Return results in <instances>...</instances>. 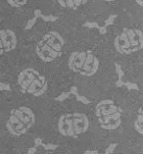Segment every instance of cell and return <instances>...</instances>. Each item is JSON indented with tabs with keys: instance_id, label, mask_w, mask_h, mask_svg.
Segmentation results:
<instances>
[{
	"instance_id": "obj_29",
	"label": "cell",
	"mask_w": 143,
	"mask_h": 154,
	"mask_svg": "<svg viewBox=\"0 0 143 154\" xmlns=\"http://www.w3.org/2000/svg\"><path fill=\"white\" fill-rule=\"evenodd\" d=\"M75 97H76L77 101L81 102V103H83V104H89V103H90V101H89V100L87 99L86 97H83V95H79V94H76Z\"/></svg>"
},
{
	"instance_id": "obj_30",
	"label": "cell",
	"mask_w": 143,
	"mask_h": 154,
	"mask_svg": "<svg viewBox=\"0 0 143 154\" xmlns=\"http://www.w3.org/2000/svg\"><path fill=\"white\" fill-rule=\"evenodd\" d=\"M0 90H4V91H10V86L6 83H0Z\"/></svg>"
},
{
	"instance_id": "obj_10",
	"label": "cell",
	"mask_w": 143,
	"mask_h": 154,
	"mask_svg": "<svg viewBox=\"0 0 143 154\" xmlns=\"http://www.w3.org/2000/svg\"><path fill=\"white\" fill-rule=\"evenodd\" d=\"M72 125L74 130L75 136L82 133H85L89 129V120L86 114L83 113H73L72 114Z\"/></svg>"
},
{
	"instance_id": "obj_11",
	"label": "cell",
	"mask_w": 143,
	"mask_h": 154,
	"mask_svg": "<svg viewBox=\"0 0 143 154\" xmlns=\"http://www.w3.org/2000/svg\"><path fill=\"white\" fill-rule=\"evenodd\" d=\"M114 45L116 51L121 55H130V54H132L131 43H130V40L127 38V35L124 29L115 38Z\"/></svg>"
},
{
	"instance_id": "obj_14",
	"label": "cell",
	"mask_w": 143,
	"mask_h": 154,
	"mask_svg": "<svg viewBox=\"0 0 143 154\" xmlns=\"http://www.w3.org/2000/svg\"><path fill=\"white\" fill-rule=\"evenodd\" d=\"M58 4L64 8L76 10L79 6L84 5L88 2V0H58Z\"/></svg>"
},
{
	"instance_id": "obj_1",
	"label": "cell",
	"mask_w": 143,
	"mask_h": 154,
	"mask_svg": "<svg viewBox=\"0 0 143 154\" xmlns=\"http://www.w3.org/2000/svg\"><path fill=\"white\" fill-rule=\"evenodd\" d=\"M99 68V60L97 57L92 53V51H87L85 62L83 64L79 75H85V77H92L97 72Z\"/></svg>"
},
{
	"instance_id": "obj_23",
	"label": "cell",
	"mask_w": 143,
	"mask_h": 154,
	"mask_svg": "<svg viewBox=\"0 0 143 154\" xmlns=\"http://www.w3.org/2000/svg\"><path fill=\"white\" fill-rule=\"evenodd\" d=\"M42 146L46 151H53L58 147V145H53V144H42Z\"/></svg>"
},
{
	"instance_id": "obj_27",
	"label": "cell",
	"mask_w": 143,
	"mask_h": 154,
	"mask_svg": "<svg viewBox=\"0 0 143 154\" xmlns=\"http://www.w3.org/2000/svg\"><path fill=\"white\" fill-rule=\"evenodd\" d=\"M84 26L88 27V29H98L99 25L97 22H86L85 24H84Z\"/></svg>"
},
{
	"instance_id": "obj_41",
	"label": "cell",
	"mask_w": 143,
	"mask_h": 154,
	"mask_svg": "<svg viewBox=\"0 0 143 154\" xmlns=\"http://www.w3.org/2000/svg\"><path fill=\"white\" fill-rule=\"evenodd\" d=\"M136 2H137L138 4H139L140 6H142L143 5V0H135Z\"/></svg>"
},
{
	"instance_id": "obj_26",
	"label": "cell",
	"mask_w": 143,
	"mask_h": 154,
	"mask_svg": "<svg viewBox=\"0 0 143 154\" xmlns=\"http://www.w3.org/2000/svg\"><path fill=\"white\" fill-rule=\"evenodd\" d=\"M110 104H114V101L113 100H103V101H100L98 104H97L96 107H100V106H106V105H110Z\"/></svg>"
},
{
	"instance_id": "obj_19",
	"label": "cell",
	"mask_w": 143,
	"mask_h": 154,
	"mask_svg": "<svg viewBox=\"0 0 143 154\" xmlns=\"http://www.w3.org/2000/svg\"><path fill=\"white\" fill-rule=\"evenodd\" d=\"M41 18L45 21V22H55L58 20V17H55L52 15H42Z\"/></svg>"
},
{
	"instance_id": "obj_36",
	"label": "cell",
	"mask_w": 143,
	"mask_h": 154,
	"mask_svg": "<svg viewBox=\"0 0 143 154\" xmlns=\"http://www.w3.org/2000/svg\"><path fill=\"white\" fill-rule=\"evenodd\" d=\"M37 148H38L37 146H34V147H31V148H29L26 154H34L37 152Z\"/></svg>"
},
{
	"instance_id": "obj_16",
	"label": "cell",
	"mask_w": 143,
	"mask_h": 154,
	"mask_svg": "<svg viewBox=\"0 0 143 154\" xmlns=\"http://www.w3.org/2000/svg\"><path fill=\"white\" fill-rule=\"evenodd\" d=\"M101 109V116H108V114H112L116 111H122L121 108H119L118 106H116L115 104H110V105L106 106H100Z\"/></svg>"
},
{
	"instance_id": "obj_25",
	"label": "cell",
	"mask_w": 143,
	"mask_h": 154,
	"mask_svg": "<svg viewBox=\"0 0 143 154\" xmlns=\"http://www.w3.org/2000/svg\"><path fill=\"white\" fill-rule=\"evenodd\" d=\"M124 86H127V89H130V90H138L139 89V87H138L137 84L132 83V82H125Z\"/></svg>"
},
{
	"instance_id": "obj_37",
	"label": "cell",
	"mask_w": 143,
	"mask_h": 154,
	"mask_svg": "<svg viewBox=\"0 0 143 154\" xmlns=\"http://www.w3.org/2000/svg\"><path fill=\"white\" fill-rule=\"evenodd\" d=\"M136 122L139 124L140 126L143 125V116H142V114L139 113V116H138V118H137V120H136Z\"/></svg>"
},
{
	"instance_id": "obj_38",
	"label": "cell",
	"mask_w": 143,
	"mask_h": 154,
	"mask_svg": "<svg viewBox=\"0 0 143 154\" xmlns=\"http://www.w3.org/2000/svg\"><path fill=\"white\" fill-rule=\"evenodd\" d=\"M124 85V82L122 81V79H118V81L116 82V86L117 87H121V86Z\"/></svg>"
},
{
	"instance_id": "obj_3",
	"label": "cell",
	"mask_w": 143,
	"mask_h": 154,
	"mask_svg": "<svg viewBox=\"0 0 143 154\" xmlns=\"http://www.w3.org/2000/svg\"><path fill=\"white\" fill-rule=\"evenodd\" d=\"M10 113L16 116L20 120L21 123L24 124L27 129H29L34 124V121H36L34 111L27 106H20L19 108H15V109L12 110Z\"/></svg>"
},
{
	"instance_id": "obj_13",
	"label": "cell",
	"mask_w": 143,
	"mask_h": 154,
	"mask_svg": "<svg viewBox=\"0 0 143 154\" xmlns=\"http://www.w3.org/2000/svg\"><path fill=\"white\" fill-rule=\"evenodd\" d=\"M87 51H73L70 55L68 60V66L70 70H72L75 73H79L83 64L85 62Z\"/></svg>"
},
{
	"instance_id": "obj_7",
	"label": "cell",
	"mask_w": 143,
	"mask_h": 154,
	"mask_svg": "<svg viewBox=\"0 0 143 154\" xmlns=\"http://www.w3.org/2000/svg\"><path fill=\"white\" fill-rule=\"evenodd\" d=\"M123 29L127 32V38H129L130 43H131L132 53L141 51L143 47V34L141 29H129V27H125Z\"/></svg>"
},
{
	"instance_id": "obj_18",
	"label": "cell",
	"mask_w": 143,
	"mask_h": 154,
	"mask_svg": "<svg viewBox=\"0 0 143 154\" xmlns=\"http://www.w3.org/2000/svg\"><path fill=\"white\" fill-rule=\"evenodd\" d=\"M6 1L13 8H20V6L25 5L28 2V0H6Z\"/></svg>"
},
{
	"instance_id": "obj_12",
	"label": "cell",
	"mask_w": 143,
	"mask_h": 154,
	"mask_svg": "<svg viewBox=\"0 0 143 154\" xmlns=\"http://www.w3.org/2000/svg\"><path fill=\"white\" fill-rule=\"evenodd\" d=\"M6 128H7L8 132L13 135H16V136H20L23 135L27 132V128L25 127V125L23 123L20 122L18 118L14 114L10 113V120L8 122L6 123Z\"/></svg>"
},
{
	"instance_id": "obj_9",
	"label": "cell",
	"mask_w": 143,
	"mask_h": 154,
	"mask_svg": "<svg viewBox=\"0 0 143 154\" xmlns=\"http://www.w3.org/2000/svg\"><path fill=\"white\" fill-rule=\"evenodd\" d=\"M39 75H40V72L34 68H25L19 73L18 84L20 85V87L23 92L26 91L27 87H28L29 84L31 83V81L34 79H36Z\"/></svg>"
},
{
	"instance_id": "obj_34",
	"label": "cell",
	"mask_w": 143,
	"mask_h": 154,
	"mask_svg": "<svg viewBox=\"0 0 143 154\" xmlns=\"http://www.w3.org/2000/svg\"><path fill=\"white\" fill-rule=\"evenodd\" d=\"M34 17H37V18H41V16H42V12H41V10H39V8L34 11Z\"/></svg>"
},
{
	"instance_id": "obj_24",
	"label": "cell",
	"mask_w": 143,
	"mask_h": 154,
	"mask_svg": "<svg viewBox=\"0 0 143 154\" xmlns=\"http://www.w3.org/2000/svg\"><path fill=\"white\" fill-rule=\"evenodd\" d=\"M69 97H70V92H63L61 95H58V97H55V101L63 102V101H65V100L68 99Z\"/></svg>"
},
{
	"instance_id": "obj_5",
	"label": "cell",
	"mask_w": 143,
	"mask_h": 154,
	"mask_svg": "<svg viewBox=\"0 0 143 154\" xmlns=\"http://www.w3.org/2000/svg\"><path fill=\"white\" fill-rule=\"evenodd\" d=\"M47 87L48 85H47L46 78L42 75H39L36 79L32 80L25 92L30 93L34 97H41L46 92Z\"/></svg>"
},
{
	"instance_id": "obj_4",
	"label": "cell",
	"mask_w": 143,
	"mask_h": 154,
	"mask_svg": "<svg viewBox=\"0 0 143 154\" xmlns=\"http://www.w3.org/2000/svg\"><path fill=\"white\" fill-rule=\"evenodd\" d=\"M42 40L44 41L50 48H52L55 51H57V53L62 55V53H63L62 49H63V46H64L65 41L60 32H49L43 36Z\"/></svg>"
},
{
	"instance_id": "obj_33",
	"label": "cell",
	"mask_w": 143,
	"mask_h": 154,
	"mask_svg": "<svg viewBox=\"0 0 143 154\" xmlns=\"http://www.w3.org/2000/svg\"><path fill=\"white\" fill-rule=\"evenodd\" d=\"M98 31L100 32V35H106L107 34V26H99L98 27Z\"/></svg>"
},
{
	"instance_id": "obj_20",
	"label": "cell",
	"mask_w": 143,
	"mask_h": 154,
	"mask_svg": "<svg viewBox=\"0 0 143 154\" xmlns=\"http://www.w3.org/2000/svg\"><path fill=\"white\" fill-rule=\"evenodd\" d=\"M115 69H116V73H117V75H118L119 79H122L123 75H124V72H123L122 68H121V66L118 64V63H115Z\"/></svg>"
},
{
	"instance_id": "obj_22",
	"label": "cell",
	"mask_w": 143,
	"mask_h": 154,
	"mask_svg": "<svg viewBox=\"0 0 143 154\" xmlns=\"http://www.w3.org/2000/svg\"><path fill=\"white\" fill-rule=\"evenodd\" d=\"M37 19H38L37 17H34V18L29 19L28 22H27V24H26V26L24 27V29H32V27L34 26V24H36Z\"/></svg>"
},
{
	"instance_id": "obj_2",
	"label": "cell",
	"mask_w": 143,
	"mask_h": 154,
	"mask_svg": "<svg viewBox=\"0 0 143 154\" xmlns=\"http://www.w3.org/2000/svg\"><path fill=\"white\" fill-rule=\"evenodd\" d=\"M36 53H37V56H38L43 62H46V63L55 61L57 58L62 56L61 54H58L57 51H53L52 48H50L42 39H41L40 41H38V43H37Z\"/></svg>"
},
{
	"instance_id": "obj_17",
	"label": "cell",
	"mask_w": 143,
	"mask_h": 154,
	"mask_svg": "<svg viewBox=\"0 0 143 154\" xmlns=\"http://www.w3.org/2000/svg\"><path fill=\"white\" fill-rule=\"evenodd\" d=\"M120 125H121V119L115 121V122L109 123V124H100L101 128H103V129H106V130H115V129H117Z\"/></svg>"
},
{
	"instance_id": "obj_28",
	"label": "cell",
	"mask_w": 143,
	"mask_h": 154,
	"mask_svg": "<svg viewBox=\"0 0 143 154\" xmlns=\"http://www.w3.org/2000/svg\"><path fill=\"white\" fill-rule=\"evenodd\" d=\"M116 147H117V144H116V143H114V144H111L109 147H108L107 149H106V153H105V154H111V153H113Z\"/></svg>"
},
{
	"instance_id": "obj_42",
	"label": "cell",
	"mask_w": 143,
	"mask_h": 154,
	"mask_svg": "<svg viewBox=\"0 0 143 154\" xmlns=\"http://www.w3.org/2000/svg\"><path fill=\"white\" fill-rule=\"evenodd\" d=\"M103 1H106V2H112V1H115V0H103Z\"/></svg>"
},
{
	"instance_id": "obj_8",
	"label": "cell",
	"mask_w": 143,
	"mask_h": 154,
	"mask_svg": "<svg viewBox=\"0 0 143 154\" xmlns=\"http://www.w3.org/2000/svg\"><path fill=\"white\" fill-rule=\"evenodd\" d=\"M58 132L64 136H70V137H76L73 130L72 125V114L66 113L62 114L60 119H58Z\"/></svg>"
},
{
	"instance_id": "obj_39",
	"label": "cell",
	"mask_w": 143,
	"mask_h": 154,
	"mask_svg": "<svg viewBox=\"0 0 143 154\" xmlns=\"http://www.w3.org/2000/svg\"><path fill=\"white\" fill-rule=\"evenodd\" d=\"M83 154H99L97 151H93V150H87Z\"/></svg>"
},
{
	"instance_id": "obj_40",
	"label": "cell",
	"mask_w": 143,
	"mask_h": 154,
	"mask_svg": "<svg viewBox=\"0 0 143 154\" xmlns=\"http://www.w3.org/2000/svg\"><path fill=\"white\" fill-rule=\"evenodd\" d=\"M4 51H3V46H2V42H1V39H0V56L3 55Z\"/></svg>"
},
{
	"instance_id": "obj_15",
	"label": "cell",
	"mask_w": 143,
	"mask_h": 154,
	"mask_svg": "<svg viewBox=\"0 0 143 154\" xmlns=\"http://www.w3.org/2000/svg\"><path fill=\"white\" fill-rule=\"evenodd\" d=\"M121 112L122 111H116L112 114H108V116H100V118H98V121L100 124H109V123L115 122V121L121 119Z\"/></svg>"
},
{
	"instance_id": "obj_21",
	"label": "cell",
	"mask_w": 143,
	"mask_h": 154,
	"mask_svg": "<svg viewBox=\"0 0 143 154\" xmlns=\"http://www.w3.org/2000/svg\"><path fill=\"white\" fill-rule=\"evenodd\" d=\"M117 18V15H111V16H109L107 19H106L105 21V25L106 26H109V25H112L114 23L115 19Z\"/></svg>"
},
{
	"instance_id": "obj_6",
	"label": "cell",
	"mask_w": 143,
	"mask_h": 154,
	"mask_svg": "<svg viewBox=\"0 0 143 154\" xmlns=\"http://www.w3.org/2000/svg\"><path fill=\"white\" fill-rule=\"evenodd\" d=\"M0 39H1L2 46H3L4 54L13 51L17 46V37L16 34L12 29H0Z\"/></svg>"
},
{
	"instance_id": "obj_35",
	"label": "cell",
	"mask_w": 143,
	"mask_h": 154,
	"mask_svg": "<svg viewBox=\"0 0 143 154\" xmlns=\"http://www.w3.org/2000/svg\"><path fill=\"white\" fill-rule=\"evenodd\" d=\"M70 94H73V95H76L79 94V91H77V88L75 86H72L70 88Z\"/></svg>"
},
{
	"instance_id": "obj_32",
	"label": "cell",
	"mask_w": 143,
	"mask_h": 154,
	"mask_svg": "<svg viewBox=\"0 0 143 154\" xmlns=\"http://www.w3.org/2000/svg\"><path fill=\"white\" fill-rule=\"evenodd\" d=\"M42 144H43V140H42V138H40V137L34 138V146H37V147L42 146Z\"/></svg>"
},
{
	"instance_id": "obj_31",
	"label": "cell",
	"mask_w": 143,
	"mask_h": 154,
	"mask_svg": "<svg viewBox=\"0 0 143 154\" xmlns=\"http://www.w3.org/2000/svg\"><path fill=\"white\" fill-rule=\"evenodd\" d=\"M134 126H135V129L137 130L138 132H139V134H142V133H143L142 126H140L139 124H138L137 122H135V124H134Z\"/></svg>"
}]
</instances>
